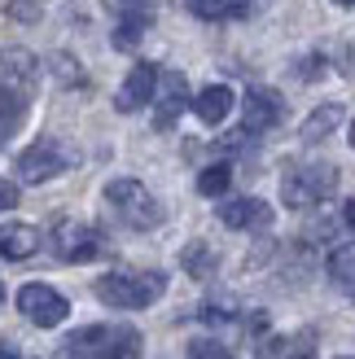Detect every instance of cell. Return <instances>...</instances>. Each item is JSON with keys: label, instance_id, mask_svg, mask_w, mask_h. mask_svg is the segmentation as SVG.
I'll use <instances>...</instances> for the list:
<instances>
[{"label": "cell", "instance_id": "obj_28", "mask_svg": "<svg viewBox=\"0 0 355 359\" xmlns=\"http://www.w3.org/2000/svg\"><path fill=\"white\" fill-rule=\"evenodd\" d=\"M0 359H18V355H13V351H9V346H0Z\"/></svg>", "mask_w": 355, "mask_h": 359}, {"label": "cell", "instance_id": "obj_22", "mask_svg": "<svg viewBox=\"0 0 355 359\" xmlns=\"http://www.w3.org/2000/svg\"><path fill=\"white\" fill-rule=\"evenodd\" d=\"M180 263H185L189 276H210V272H215V255H210V245H202V241H193L180 255Z\"/></svg>", "mask_w": 355, "mask_h": 359}, {"label": "cell", "instance_id": "obj_14", "mask_svg": "<svg viewBox=\"0 0 355 359\" xmlns=\"http://www.w3.org/2000/svg\"><path fill=\"white\" fill-rule=\"evenodd\" d=\"M149 31V9H140V5H123L119 13V27H114V48L119 53H132L140 44V35Z\"/></svg>", "mask_w": 355, "mask_h": 359}, {"label": "cell", "instance_id": "obj_17", "mask_svg": "<svg viewBox=\"0 0 355 359\" xmlns=\"http://www.w3.org/2000/svg\"><path fill=\"white\" fill-rule=\"evenodd\" d=\"M342 123V105H321V110H312L307 114V123H303V140L307 145H316V140H325V136H333V128Z\"/></svg>", "mask_w": 355, "mask_h": 359}, {"label": "cell", "instance_id": "obj_24", "mask_svg": "<svg viewBox=\"0 0 355 359\" xmlns=\"http://www.w3.org/2000/svg\"><path fill=\"white\" fill-rule=\"evenodd\" d=\"M5 13L13 18V22H22V27H35V22H40V0H9V5H5Z\"/></svg>", "mask_w": 355, "mask_h": 359}, {"label": "cell", "instance_id": "obj_8", "mask_svg": "<svg viewBox=\"0 0 355 359\" xmlns=\"http://www.w3.org/2000/svg\"><path fill=\"white\" fill-rule=\"evenodd\" d=\"M286 118V101H281L272 88H250L241 101V132L255 136V132H272L276 123Z\"/></svg>", "mask_w": 355, "mask_h": 359}, {"label": "cell", "instance_id": "obj_10", "mask_svg": "<svg viewBox=\"0 0 355 359\" xmlns=\"http://www.w3.org/2000/svg\"><path fill=\"white\" fill-rule=\"evenodd\" d=\"M189 105V83L180 70H167V75H158V93H154V128L167 132L175 118H180V110Z\"/></svg>", "mask_w": 355, "mask_h": 359}, {"label": "cell", "instance_id": "obj_1", "mask_svg": "<svg viewBox=\"0 0 355 359\" xmlns=\"http://www.w3.org/2000/svg\"><path fill=\"white\" fill-rule=\"evenodd\" d=\"M58 359H140V333L93 325V329L70 333V342L62 346Z\"/></svg>", "mask_w": 355, "mask_h": 359}, {"label": "cell", "instance_id": "obj_19", "mask_svg": "<svg viewBox=\"0 0 355 359\" xmlns=\"http://www.w3.org/2000/svg\"><path fill=\"white\" fill-rule=\"evenodd\" d=\"M250 0H189V9L198 13V18H206V22H220V18H233V13H241Z\"/></svg>", "mask_w": 355, "mask_h": 359}, {"label": "cell", "instance_id": "obj_2", "mask_svg": "<svg viewBox=\"0 0 355 359\" xmlns=\"http://www.w3.org/2000/svg\"><path fill=\"white\" fill-rule=\"evenodd\" d=\"M163 290H167L163 272H110V276L97 280V298L105 307H119V311L149 307L154 298H163Z\"/></svg>", "mask_w": 355, "mask_h": 359}, {"label": "cell", "instance_id": "obj_31", "mask_svg": "<svg viewBox=\"0 0 355 359\" xmlns=\"http://www.w3.org/2000/svg\"><path fill=\"white\" fill-rule=\"evenodd\" d=\"M0 302H5V285H0Z\"/></svg>", "mask_w": 355, "mask_h": 359}, {"label": "cell", "instance_id": "obj_21", "mask_svg": "<svg viewBox=\"0 0 355 359\" xmlns=\"http://www.w3.org/2000/svg\"><path fill=\"white\" fill-rule=\"evenodd\" d=\"M272 359H316V337L312 333H294V337L272 346Z\"/></svg>", "mask_w": 355, "mask_h": 359}, {"label": "cell", "instance_id": "obj_5", "mask_svg": "<svg viewBox=\"0 0 355 359\" xmlns=\"http://www.w3.org/2000/svg\"><path fill=\"white\" fill-rule=\"evenodd\" d=\"M18 311H22L31 325L53 329V325H62V320L70 316V302H66L58 290H48V285L31 280V285H22V290H18Z\"/></svg>", "mask_w": 355, "mask_h": 359}, {"label": "cell", "instance_id": "obj_30", "mask_svg": "<svg viewBox=\"0 0 355 359\" xmlns=\"http://www.w3.org/2000/svg\"><path fill=\"white\" fill-rule=\"evenodd\" d=\"M351 149H355V123H351Z\"/></svg>", "mask_w": 355, "mask_h": 359}, {"label": "cell", "instance_id": "obj_9", "mask_svg": "<svg viewBox=\"0 0 355 359\" xmlns=\"http://www.w3.org/2000/svg\"><path fill=\"white\" fill-rule=\"evenodd\" d=\"M154 93H158V66L136 62L128 70V79H123L119 97H114V110L119 114H136V110H145V105L154 101Z\"/></svg>", "mask_w": 355, "mask_h": 359}, {"label": "cell", "instance_id": "obj_3", "mask_svg": "<svg viewBox=\"0 0 355 359\" xmlns=\"http://www.w3.org/2000/svg\"><path fill=\"white\" fill-rule=\"evenodd\" d=\"M105 202H110V210H114L128 228H136V232L163 224V206L154 202V193L140 184V180H128V175H123V180H110V184H105Z\"/></svg>", "mask_w": 355, "mask_h": 359}, {"label": "cell", "instance_id": "obj_4", "mask_svg": "<svg viewBox=\"0 0 355 359\" xmlns=\"http://www.w3.org/2000/svg\"><path fill=\"white\" fill-rule=\"evenodd\" d=\"M333 189H338V167H329V163L290 167L281 175V197H286V206H294V210H307L316 202H325Z\"/></svg>", "mask_w": 355, "mask_h": 359}, {"label": "cell", "instance_id": "obj_29", "mask_svg": "<svg viewBox=\"0 0 355 359\" xmlns=\"http://www.w3.org/2000/svg\"><path fill=\"white\" fill-rule=\"evenodd\" d=\"M123 5H140V9H145V5H149V0H123Z\"/></svg>", "mask_w": 355, "mask_h": 359}, {"label": "cell", "instance_id": "obj_15", "mask_svg": "<svg viewBox=\"0 0 355 359\" xmlns=\"http://www.w3.org/2000/svg\"><path fill=\"white\" fill-rule=\"evenodd\" d=\"M27 118V97L13 93V88H0V149L9 145V136L22 128Z\"/></svg>", "mask_w": 355, "mask_h": 359}, {"label": "cell", "instance_id": "obj_11", "mask_svg": "<svg viewBox=\"0 0 355 359\" xmlns=\"http://www.w3.org/2000/svg\"><path fill=\"white\" fill-rule=\"evenodd\" d=\"M220 224L224 228H237V232L268 228L272 224V206L259 202V197H237V202H224L220 206Z\"/></svg>", "mask_w": 355, "mask_h": 359}, {"label": "cell", "instance_id": "obj_23", "mask_svg": "<svg viewBox=\"0 0 355 359\" xmlns=\"http://www.w3.org/2000/svg\"><path fill=\"white\" fill-rule=\"evenodd\" d=\"M48 70L62 79V88H83V70L75 66V57H70V53H53V57H48Z\"/></svg>", "mask_w": 355, "mask_h": 359}, {"label": "cell", "instance_id": "obj_12", "mask_svg": "<svg viewBox=\"0 0 355 359\" xmlns=\"http://www.w3.org/2000/svg\"><path fill=\"white\" fill-rule=\"evenodd\" d=\"M40 250V228L35 224H5L0 228V259H13L22 263Z\"/></svg>", "mask_w": 355, "mask_h": 359}, {"label": "cell", "instance_id": "obj_27", "mask_svg": "<svg viewBox=\"0 0 355 359\" xmlns=\"http://www.w3.org/2000/svg\"><path fill=\"white\" fill-rule=\"evenodd\" d=\"M342 215H347V224L355 228V202H347V210H342Z\"/></svg>", "mask_w": 355, "mask_h": 359}, {"label": "cell", "instance_id": "obj_13", "mask_svg": "<svg viewBox=\"0 0 355 359\" xmlns=\"http://www.w3.org/2000/svg\"><path fill=\"white\" fill-rule=\"evenodd\" d=\"M233 88H224V83H210V88H202L198 97H193V114H198L202 123H210V128H215V123H224L228 118V110H233Z\"/></svg>", "mask_w": 355, "mask_h": 359}, {"label": "cell", "instance_id": "obj_25", "mask_svg": "<svg viewBox=\"0 0 355 359\" xmlns=\"http://www.w3.org/2000/svg\"><path fill=\"white\" fill-rule=\"evenodd\" d=\"M189 355H193V359H233L220 342H193V346H189Z\"/></svg>", "mask_w": 355, "mask_h": 359}, {"label": "cell", "instance_id": "obj_32", "mask_svg": "<svg viewBox=\"0 0 355 359\" xmlns=\"http://www.w3.org/2000/svg\"><path fill=\"white\" fill-rule=\"evenodd\" d=\"M338 5H355V0H338Z\"/></svg>", "mask_w": 355, "mask_h": 359}, {"label": "cell", "instance_id": "obj_18", "mask_svg": "<svg viewBox=\"0 0 355 359\" xmlns=\"http://www.w3.org/2000/svg\"><path fill=\"white\" fill-rule=\"evenodd\" d=\"M329 280L355 298V245H338L329 255Z\"/></svg>", "mask_w": 355, "mask_h": 359}, {"label": "cell", "instance_id": "obj_16", "mask_svg": "<svg viewBox=\"0 0 355 359\" xmlns=\"http://www.w3.org/2000/svg\"><path fill=\"white\" fill-rule=\"evenodd\" d=\"M0 66H5V75L13 83H35V75H40V57L31 48H5L0 53Z\"/></svg>", "mask_w": 355, "mask_h": 359}, {"label": "cell", "instance_id": "obj_26", "mask_svg": "<svg viewBox=\"0 0 355 359\" xmlns=\"http://www.w3.org/2000/svg\"><path fill=\"white\" fill-rule=\"evenodd\" d=\"M18 206V184L13 180H0V210H13Z\"/></svg>", "mask_w": 355, "mask_h": 359}, {"label": "cell", "instance_id": "obj_6", "mask_svg": "<svg viewBox=\"0 0 355 359\" xmlns=\"http://www.w3.org/2000/svg\"><path fill=\"white\" fill-rule=\"evenodd\" d=\"M70 158L62 154L58 140H35V145H27L22 154H18V180L22 184H44V180L62 175Z\"/></svg>", "mask_w": 355, "mask_h": 359}, {"label": "cell", "instance_id": "obj_20", "mask_svg": "<svg viewBox=\"0 0 355 359\" xmlns=\"http://www.w3.org/2000/svg\"><path fill=\"white\" fill-rule=\"evenodd\" d=\"M228 184H233V167L228 163H215V167H206L198 175V193L202 197H220V193H228Z\"/></svg>", "mask_w": 355, "mask_h": 359}, {"label": "cell", "instance_id": "obj_7", "mask_svg": "<svg viewBox=\"0 0 355 359\" xmlns=\"http://www.w3.org/2000/svg\"><path fill=\"white\" fill-rule=\"evenodd\" d=\"M101 250L97 232L79 224V219H58L53 224V255H58L62 263H88Z\"/></svg>", "mask_w": 355, "mask_h": 359}]
</instances>
